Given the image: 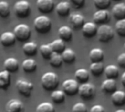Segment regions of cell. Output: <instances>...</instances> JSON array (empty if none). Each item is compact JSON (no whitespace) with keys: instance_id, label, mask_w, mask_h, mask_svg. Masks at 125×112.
<instances>
[{"instance_id":"obj_1","label":"cell","mask_w":125,"mask_h":112,"mask_svg":"<svg viewBox=\"0 0 125 112\" xmlns=\"http://www.w3.org/2000/svg\"><path fill=\"white\" fill-rule=\"evenodd\" d=\"M42 87L46 91H53L56 89L59 84L58 76L53 72L45 73L41 78Z\"/></svg>"},{"instance_id":"obj_2","label":"cell","mask_w":125,"mask_h":112,"mask_svg":"<svg viewBox=\"0 0 125 112\" xmlns=\"http://www.w3.org/2000/svg\"><path fill=\"white\" fill-rule=\"evenodd\" d=\"M34 29L38 34L49 33L52 29V21L46 16H40L34 20Z\"/></svg>"},{"instance_id":"obj_3","label":"cell","mask_w":125,"mask_h":112,"mask_svg":"<svg viewBox=\"0 0 125 112\" xmlns=\"http://www.w3.org/2000/svg\"><path fill=\"white\" fill-rule=\"evenodd\" d=\"M98 40L101 43H108L114 37V30L108 24H101L97 28L96 32Z\"/></svg>"},{"instance_id":"obj_4","label":"cell","mask_w":125,"mask_h":112,"mask_svg":"<svg viewBox=\"0 0 125 112\" xmlns=\"http://www.w3.org/2000/svg\"><path fill=\"white\" fill-rule=\"evenodd\" d=\"M14 12L18 18H26L31 13V5L26 0H20L14 5Z\"/></svg>"},{"instance_id":"obj_5","label":"cell","mask_w":125,"mask_h":112,"mask_svg":"<svg viewBox=\"0 0 125 112\" xmlns=\"http://www.w3.org/2000/svg\"><path fill=\"white\" fill-rule=\"evenodd\" d=\"M13 34L16 40H19V42H27L31 37L32 32L28 25L20 24L14 28Z\"/></svg>"},{"instance_id":"obj_6","label":"cell","mask_w":125,"mask_h":112,"mask_svg":"<svg viewBox=\"0 0 125 112\" xmlns=\"http://www.w3.org/2000/svg\"><path fill=\"white\" fill-rule=\"evenodd\" d=\"M96 93V88L91 83H83L79 85L78 94L84 100H90L94 97Z\"/></svg>"},{"instance_id":"obj_7","label":"cell","mask_w":125,"mask_h":112,"mask_svg":"<svg viewBox=\"0 0 125 112\" xmlns=\"http://www.w3.org/2000/svg\"><path fill=\"white\" fill-rule=\"evenodd\" d=\"M79 83L75 79H66L62 84V90L66 95L74 96L78 93Z\"/></svg>"},{"instance_id":"obj_8","label":"cell","mask_w":125,"mask_h":112,"mask_svg":"<svg viewBox=\"0 0 125 112\" xmlns=\"http://www.w3.org/2000/svg\"><path fill=\"white\" fill-rule=\"evenodd\" d=\"M16 87L18 92H19V94L27 97L31 95L34 86L32 82H30L23 79H19L16 81Z\"/></svg>"},{"instance_id":"obj_9","label":"cell","mask_w":125,"mask_h":112,"mask_svg":"<svg viewBox=\"0 0 125 112\" xmlns=\"http://www.w3.org/2000/svg\"><path fill=\"white\" fill-rule=\"evenodd\" d=\"M36 7L41 13L49 14L54 10V2L53 0H37Z\"/></svg>"},{"instance_id":"obj_10","label":"cell","mask_w":125,"mask_h":112,"mask_svg":"<svg viewBox=\"0 0 125 112\" xmlns=\"http://www.w3.org/2000/svg\"><path fill=\"white\" fill-rule=\"evenodd\" d=\"M93 20L96 24H104L110 20V15L107 10H98L93 15Z\"/></svg>"},{"instance_id":"obj_11","label":"cell","mask_w":125,"mask_h":112,"mask_svg":"<svg viewBox=\"0 0 125 112\" xmlns=\"http://www.w3.org/2000/svg\"><path fill=\"white\" fill-rule=\"evenodd\" d=\"M6 112H24V107L22 102L17 99L10 100L5 106Z\"/></svg>"},{"instance_id":"obj_12","label":"cell","mask_w":125,"mask_h":112,"mask_svg":"<svg viewBox=\"0 0 125 112\" xmlns=\"http://www.w3.org/2000/svg\"><path fill=\"white\" fill-rule=\"evenodd\" d=\"M97 26L94 22H86L82 27L83 34L86 38H92L96 35Z\"/></svg>"},{"instance_id":"obj_13","label":"cell","mask_w":125,"mask_h":112,"mask_svg":"<svg viewBox=\"0 0 125 112\" xmlns=\"http://www.w3.org/2000/svg\"><path fill=\"white\" fill-rule=\"evenodd\" d=\"M57 14L60 17H66L71 12V5L69 2H60L54 8Z\"/></svg>"},{"instance_id":"obj_14","label":"cell","mask_w":125,"mask_h":112,"mask_svg":"<svg viewBox=\"0 0 125 112\" xmlns=\"http://www.w3.org/2000/svg\"><path fill=\"white\" fill-rule=\"evenodd\" d=\"M16 39L13 34L11 32H5L2 34L0 37V42L4 47H10L16 43Z\"/></svg>"},{"instance_id":"obj_15","label":"cell","mask_w":125,"mask_h":112,"mask_svg":"<svg viewBox=\"0 0 125 112\" xmlns=\"http://www.w3.org/2000/svg\"><path fill=\"white\" fill-rule=\"evenodd\" d=\"M58 36L60 39L66 42H69L73 37V31L68 26H62L58 29Z\"/></svg>"},{"instance_id":"obj_16","label":"cell","mask_w":125,"mask_h":112,"mask_svg":"<svg viewBox=\"0 0 125 112\" xmlns=\"http://www.w3.org/2000/svg\"><path fill=\"white\" fill-rule=\"evenodd\" d=\"M4 68L10 73H14L19 69V61L13 57H9L4 62Z\"/></svg>"},{"instance_id":"obj_17","label":"cell","mask_w":125,"mask_h":112,"mask_svg":"<svg viewBox=\"0 0 125 112\" xmlns=\"http://www.w3.org/2000/svg\"><path fill=\"white\" fill-rule=\"evenodd\" d=\"M22 49H23L24 53L27 56V57H29L35 56L38 53V48L37 44L33 41L26 42L24 44Z\"/></svg>"},{"instance_id":"obj_18","label":"cell","mask_w":125,"mask_h":112,"mask_svg":"<svg viewBox=\"0 0 125 112\" xmlns=\"http://www.w3.org/2000/svg\"><path fill=\"white\" fill-rule=\"evenodd\" d=\"M85 23V18L80 13H74L70 17V24L74 29H82Z\"/></svg>"},{"instance_id":"obj_19","label":"cell","mask_w":125,"mask_h":112,"mask_svg":"<svg viewBox=\"0 0 125 112\" xmlns=\"http://www.w3.org/2000/svg\"><path fill=\"white\" fill-rule=\"evenodd\" d=\"M111 100L113 105L121 106L125 104V92L121 90H115L112 93Z\"/></svg>"},{"instance_id":"obj_20","label":"cell","mask_w":125,"mask_h":112,"mask_svg":"<svg viewBox=\"0 0 125 112\" xmlns=\"http://www.w3.org/2000/svg\"><path fill=\"white\" fill-rule=\"evenodd\" d=\"M112 14L116 20L125 18V4L117 3L112 8Z\"/></svg>"},{"instance_id":"obj_21","label":"cell","mask_w":125,"mask_h":112,"mask_svg":"<svg viewBox=\"0 0 125 112\" xmlns=\"http://www.w3.org/2000/svg\"><path fill=\"white\" fill-rule=\"evenodd\" d=\"M37 66H38L37 62H35V60L32 58H28L24 60L21 65L23 70L27 73H34L37 70Z\"/></svg>"},{"instance_id":"obj_22","label":"cell","mask_w":125,"mask_h":112,"mask_svg":"<svg viewBox=\"0 0 125 112\" xmlns=\"http://www.w3.org/2000/svg\"><path fill=\"white\" fill-rule=\"evenodd\" d=\"M60 54L62 61L66 64H72L76 60V53L71 48H66Z\"/></svg>"},{"instance_id":"obj_23","label":"cell","mask_w":125,"mask_h":112,"mask_svg":"<svg viewBox=\"0 0 125 112\" xmlns=\"http://www.w3.org/2000/svg\"><path fill=\"white\" fill-rule=\"evenodd\" d=\"M75 80L80 84L88 82L90 78V73L88 70L85 68H80L75 71L74 73Z\"/></svg>"},{"instance_id":"obj_24","label":"cell","mask_w":125,"mask_h":112,"mask_svg":"<svg viewBox=\"0 0 125 112\" xmlns=\"http://www.w3.org/2000/svg\"><path fill=\"white\" fill-rule=\"evenodd\" d=\"M117 85L115 79L107 78L102 83L101 89L105 93H113L116 90Z\"/></svg>"},{"instance_id":"obj_25","label":"cell","mask_w":125,"mask_h":112,"mask_svg":"<svg viewBox=\"0 0 125 112\" xmlns=\"http://www.w3.org/2000/svg\"><path fill=\"white\" fill-rule=\"evenodd\" d=\"M89 59L91 62H99L104 59V51L99 48H94L89 53Z\"/></svg>"},{"instance_id":"obj_26","label":"cell","mask_w":125,"mask_h":112,"mask_svg":"<svg viewBox=\"0 0 125 112\" xmlns=\"http://www.w3.org/2000/svg\"><path fill=\"white\" fill-rule=\"evenodd\" d=\"M10 84V73L4 70L0 71V89H6Z\"/></svg>"},{"instance_id":"obj_27","label":"cell","mask_w":125,"mask_h":112,"mask_svg":"<svg viewBox=\"0 0 125 112\" xmlns=\"http://www.w3.org/2000/svg\"><path fill=\"white\" fill-rule=\"evenodd\" d=\"M105 76L107 78L115 79L117 78L119 74V70L118 67L115 65H108L104 69Z\"/></svg>"},{"instance_id":"obj_28","label":"cell","mask_w":125,"mask_h":112,"mask_svg":"<svg viewBox=\"0 0 125 112\" xmlns=\"http://www.w3.org/2000/svg\"><path fill=\"white\" fill-rule=\"evenodd\" d=\"M51 99L56 104H61L66 100V94L62 90H53L51 93Z\"/></svg>"},{"instance_id":"obj_29","label":"cell","mask_w":125,"mask_h":112,"mask_svg":"<svg viewBox=\"0 0 125 112\" xmlns=\"http://www.w3.org/2000/svg\"><path fill=\"white\" fill-rule=\"evenodd\" d=\"M52 51L58 53H61L66 49V43L63 40H62L61 39H57L53 40L51 43H49Z\"/></svg>"},{"instance_id":"obj_30","label":"cell","mask_w":125,"mask_h":112,"mask_svg":"<svg viewBox=\"0 0 125 112\" xmlns=\"http://www.w3.org/2000/svg\"><path fill=\"white\" fill-rule=\"evenodd\" d=\"M49 64L52 67L55 68H60L62 65V59L61 57V54L58 53H55L53 52L52 54L51 55V57L49 59Z\"/></svg>"},{"instance_id":"obj_31","label":"cell","mask_w":125,"mask_h":112,"mask_svg":"<svg viewBox=\"0 0 125 112\" xmlns=\"http://www.w3.org/2000/svg\"><path fill=\"white\" fill-rule=\"evenodd\" d=\"M104 65L102 62H91L90 65V72L94 76H99L104 72Z\"/></svg>"},{"instance_id":"obj_32","label":"cell","mask_w":125,"mask_h":112,"mask_svg":"<svg viewBox=\"0 0 125 112\" xmlns=\"http://www.w3.org/2000/svg\"><path fill=\"white\" fill-rule=\"evenodd\" d=\"M39 53L41 55V57L45 60H49L51 55L52 54L53 51L49 44H43L41 45L38 48Z\"/></svg>"},{"instance_id":"obj_33","label":"cell","mask_w":125,"mask_h":112,"mask_svg":"<svg viewBox=\"0 0 125 112\" xmlns=\"http://www.w3.org/2000/svg\"><path fill=\"white\" fill-rule=\"evenodd\" d=\"M35 112H55V109L51 103L43 102L37 106Z\"/></svg>"},{"instance_id":"obj_34","label":"cell","mask_w":125,"mask_h":112,"mask_svg":"<svg viewBox=\"0 0 125 112\" xmlns=\"http://www.w3.org/2000/svg\"><path fill=\"white\" fill-rule=\"evenodd\" d=\"M10 14V8L8 2L0 1V17L5 18Z\"/></svg>"},{"instance_id":"obj_35","label":"cell","mask_w":125,"mask_h":112,"mask_svg":"<svg viewBox=\"0 0 125 112\" xmlns=\"http://www.w3.org/2000/svg\"><path fill=\"white\" fill-rule=\"evenodd\" d=\"M115 32L121 37H125V18L118 20L115 23Z\"/></svg>"},{"instance_id":"obj_36","label":"cell","mask_w":125,"mask_h":112,"mask_svg":"<svg viewBox=\"0 0 125 112\" xmlns=\"http://www.w3.org/2000/svg\"><path fill=\"white\" fill-rule=\"evenodd\" d=\"M94 4L99 10H107L111 4V0H94Z\"/></svg>"},{"instance_id":"obj_37","label":"cell","mask_w":125,"mask_h":112,"mask_svg":"<svg viewBox=\"0 0 125 112\" xmlns=\"http://www.w3.org/2000/svg\"><path fill=\"white\" fill-rule=\"evenodd\" d=\"M72 111V112H88V109L85 103H77L73 105Z\"/></svg>"},{"instance_id":"obj_38","label":"cell","mask_w":125,"mask_h":112,"mask_svg":"<svg viewBox=\"0 0 125 112\" xmlns=\"http://www.w3.org/2000/svg\"><path fill=\"white\" fill-rule=\"evenodd\" d=\"M69 4L77 9L83 8L85 3V0H69Z\"/></svg>"},{"instance_id":"obj_39","label":"cell","mask_w":125,"mask_h":112,"mask_svg":"<svg viewBox=\"0 0 125 112\" xmlns=\"http://www.w3.org/2000/svg\"><path fill=\"white\" fill-rule=\"evenodd\" d=\"M117 63L119 67L125 68V52L121 53L118 55L117 58Z\"/></svg>"},{"instance_id":"obj_40","label":"cell","mask_w":125,"mask_h":112,"mask_svg":"<svg viewBox=\"0 0 125 112\" xmlns=\"http://www.w3.org/2000/svg\"><path fill=\"white\" fill-rule=\"evenodd\" d=\"M90 112H105V110L101 105H94L91 107Z\"/></svg>"},{"instance_id":"obj_41","label":"cell","mask_w":125,"mask_h":112,"mask_svg":"<svg viewBox=\"0 0 125 112\" xmlns=\"http://www.w3.org/2000/svg\"><path fill=\"white\" fill-rule=\"evenodd\" d=\"M121 84H123L124 86H125V72L122 74L121 76Z\"/></svg>"},{"instance_id":"obj_42","label":"cell","mask_w":125,"mask_h":112,"mask_svg":"<svg viewBox=\"0 0 125 112\" xmlns=\"http://www.w3.org/2000/svg\"><path fill=\"white\" fill-rule=\"evenodd\" d=\"M115 112H125V110L124 109H118V110H116Z\"/></svg>"},{"instance_id":"obj_43","label":"cell","mask_w":125,"mask_h":112,"mask_svg":"<svg viewBox=\"0 0 125 112\" xmlns=\"http://www.w3.org/2000/svg\"><path fill=\"white\" fill-rule=\"evenodd\" d=\"M124 51H125V43H124Z\"/></svg>"},{"instance_id":"obj_44","label":"cell","mask_w":125,"mask_h":112,"mask_svg":"<svg viewBox=\"0 0 125 112\" xmlns=\"http://www.w3.org/2000/svg\"><path fill=\"white\" fill-rule=\"evenodd\" d=\"M113 1H116V2H118V1H121V0H113Z\"/></svg>"}]
</instances>
